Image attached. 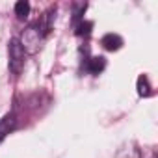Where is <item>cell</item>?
Returning a JSON list of instances; mask_svg holds the SVG:
<instances>
[{
    "instance_id": "8992f818",
    "label": "cell",
    "mask_w": 158,
    "mask_h": 158,
    "mask_svg": "<svg viewBox=\"0 0 158 158\" xmlns=\"http://www.w3.org/2000/svg\"><path fill=\"white\" fill-rule=\"evenodd\" d=\"M15 15H17V19L24 21L30 15V2H26V0H19V2L15 4Z\"/></svg>"
},
{
    "instance_id": "277c9868",
    "label": "cell",
    "mask_w": 158,
    "mask_h": 158,
    "mask_svg": "<svg viewBox=\"0 0 158 158\" xmlns=\"http://www.w3.org/2000/svg\"><path fill=\"white\" fill-rule=\"evenodd\" d=\"M101 45H102L106 50L114 52V50H119V48L123 47V39H121V35H117V34H106V35L101 39Z\"/></svg>"
},
{
    "instance_id": "7a4b0ae2",
    "label": "cell",
    "mask_w": 158,
    "mask_h": 158,
    "mask_svg": "<svg viewBox=\"0 0 158 158\" xmlns=\"http://www.w3.org/2000/svg\"><path fill=\"white\" fill-rule=\"evenodd\" d=\"M41 39H43V34L39 32L37 24H30V26L24 28V32H23V35H21V39H19V43H21V47L24 48V52L35 54V52L39 50V47H41Z\"/></svg>"
},
{
    "instance_id": "6da1fadb",
    "label": "cell",
    "mask_w": 158,
    "mask_h": 158,
    "mask_svg": "<svg viewBox=\"0 0 158 158\" xmlns=\"http://www.w3.org/2000/svg\"><path fill=\"white\" fill-rule=\"evenodd\" d=\"M24 56H26V52L21 47L19 39H11L10 45H8V58H10L8 60V67H10V71H11L13 76L21 74V71L24 67Z\"/></svg>"
},
{
    "instance_id": "52a82bcc",
    "label": "cell",
    "mask_w": 158,
    "mask_h": 158,
    "mask_svg": "<svg viewBox=\"0 0 158 158\" xmlns=\"http://www.w3.org/2000/svg\"><path fill=\"white\" fill-rule=\"evenodd\" d=\"M138 93H139L141 97H149V95H151V84H149L147 74H141V76L138 78Z\"/></svg>"
},
{
    "instance_id": "3957f363",
    "label": "cell",
    "mask_w": 158,
    "mask_h": 158,
    "mask_svg": "<svg viewBox=\"0 0 158 158\" xmlns=\"http://www.w3.org/2000/svg\"><path fill=\"white\" fill-rule=\"evenodd\" d=\"M17 127V119H15V114H8L0 119V141H2L13 128Z\"/></svg>"
},
{
    "instance_id": "5b68a950",
    "label": "cell",
    "mask_w": 158,
    "mask_h": 158,
    "mask_svg": "<svg viewBox=\"0 0 158 158\" xmlns=\"http://www.w3.org/2000/svg\"><path fill=\"white\" fill-rule=\"evenodd\" d=\"M104 67H106V60L102 56H95L88 61V71L91 74H99L101 71H104Z\"/></svg>"
},
{
    "instance_id": "ba28073f",
    "label": "cell",
    "mask_w": 158,
    "mask_h": 158,
    "mask_svg": "<svg viewBox=\"0 0 158 158\" xmlns=\"http://www.w3.org/2000/svg\"><path fill=\"white\" fill-rule=\"evenodd\" d=\"M117 158H141V154H139V149L136 147H125L117 152Z\"/></svg>"
},
{
    "instance_id": "9c48e42d",
    "label": "cell",
    "mask_w": 158,
    "mask_h": 158,
    "mask_svg": "<svg viewBox=\"0 0 158 158\" xmlns=\"http://www.w3.org/2000/svg\"><path fill=\"white\" fill-rule=\"evenodd\" d=\"M91 28H93V24H91L89 21H82L80 24H78V30H76V34H78V35H89Z\"/></svg>"
}]
</instances>
